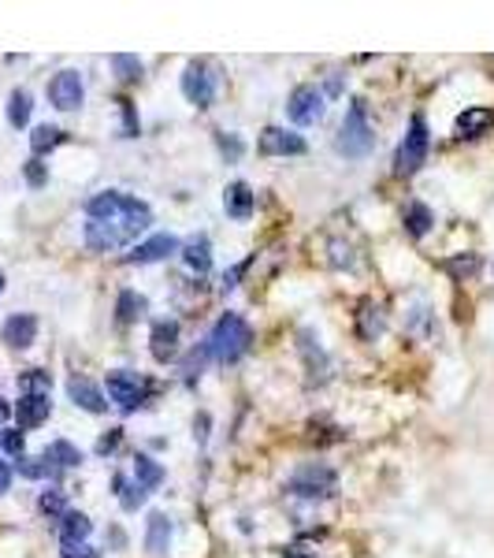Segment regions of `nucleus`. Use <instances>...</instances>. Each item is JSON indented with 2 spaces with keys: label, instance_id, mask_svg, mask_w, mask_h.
<instances>
[{
  "label": "nucleus",
  "instance_id": "nucleus-26",
  "mask_svg": "<svg viewBox=\"0 0 494 558\" xmlns=\"http://www.w3.org/2000/svg\"><path fill=\"white\" fill-rule=\"evenodd\" d=\"M30 94L26 90H15L12 97H8V124L12 127H26L30 124Z\"/></svg>",
  "mask_w": 494,
  "mask_h": 558
},
{
  "label": "nucleus",
  "instance_id": "nucleus-33",
  "mask_svg": "<svg viewBox=\"0 0 494 558\" xmlns=\"http://www.w3.org/2000/svg\"><path fill=\"white\" fill-rule=\"evenodd\" d=\"M0 447H5L8 454H15V458H23V447H26L23 432H5V435H0Z\"/></svg>",
  "mask_w": 494,
  "mask_h": 558
},
{
  "label": "nucleus",
  "instance_id": "nucleus-27",
  "mask_svg": "<svg viewBox=\"0 0 494 558\" xmlns=\"http://www.w3.org/2000/svg\"><path fill=\"white\" fill-rule=\"evenodd\" d=\"M446 272L454 275V279H469V275H476V272H479V257H476V254L450 257V261H446Z\"/></svg>",
  "mask_w": 494,
  "mask_h": 558
},
{
  "label": "nucleus",
  "instance_id": "nucleus-24",
  "mask_svg": "<svg viewBox=\"0 0 494 558\" xmlns=\"http://www.w3.org/2000/svg\"><path fill=\"white\" fill-rule=\"evenodd\" d=\"M45 462L56 469H71V465H78L82 462V454H78V447L74 443H67V440H56V443H49V451H45Z\"/></svg>",
  "mask_w": 494,
  "mask_h": 558
},
{
  "label": "nucleus",
  "instance_id": "nucleus-18",
  "mask_svg": "<svg viewBox=\"0 0 494 558\" xmlns=\"http://www.w3.org/2000/svg\"><path fill=\"white\" fill-rule=\"evenodd\" d=\"M172 543V517L168 513H149V529H145V547L153 554H163Z\"/></svg>",
  "mask_w": 494,
  "mask_h": 558
},
{
  "label": "nucleus",
  "instance_id": "nucleus-29",
  "mask_svg": "<svg viewBox=\"0 0 494 558\" xmlns=\"http://www.w3.org/2000/svg\"><path fill=\"white\" fill-rule=\"evenodd\" d=\"M19 384H23V394H49V387H53L49 373H41V369H30Z\"/></svg>",
  "mask_w": 494,
  "mask_h": 558
},
{
  "label": "nucleus",
  "instance_id": "nucleus-2",
  "mask_svg": "<svg viewBox=\"0 0 494 558\" xmlns=\"http://www.w3.org/2000/svg\"><path fill=\"white\" fill-rule=\"evenodd\" d=\"M250 343H253L250 324H245L238 313H223L204 346H209V357H216V362L231 365V362H238L245 350H250Z\"/></svg>",
  "mask_w": 494,
  "mask_h": 558
},
{
  "label": "nucleus",
  "instance_id": "nucleus-3",
  "mask_svg": "<svg viewBox=\"0 0 494 558\" xmlns=\"http://www.w3.org/2000/svg\"><path fill=\"white\" fill-rule=\"evenodd\" d=\"M428 145H431V135H428V124H424V115H413L409 119V135L405 142L398 145V175H413L424 161H428Z\"/></svg>",
  "mask_w": 494,
  "mask_h": 558
},
{
  "label": "nucleus",
  "instance_id": "nucleus-17",
  "mask_svg": "<svg viewBox=\"0 0 494 558\" xmlns=\"http://www.w3.org/2000/svg\"><path fill=\"white\" fill-rule=\"evenodd\" d=\"M494 127V108H465L458 115V135L461 138H479Z\"/></svg>",
  "mask_w": 494,
  "mask_h": 558
},
{
  "label": "nucleus",
  "instance_id": "nucleus-35",
  "mask_svg": "<svg viewBox=\"0 0 494 558\" xmlns=\"http://www.w3.org/2000/svg\"><path fill=\"white\" fill-rule=\"evenodd\" d=\"M45 179H49V175H45V164H37V161L26 164V183H30V186H41Z\"/></svg>",
  "mask_w": 494,
  "mask_h": 558
},
{
  "label": "nucleus",
  "instance_id": "nucleus-13",
  "mask_svg": "<svg viewBox=\"0 0 494 558\" xmlns=\"http://www.w3.org/2000/svg\"><path fill=\"white\" fill-rule=\"evenodd\" d=\"M37 339V316L34 313H15L5 321V343L12 350H26Z\"/></svg>",
  "mask_w": 494,
  "mask_h": 558
},
{
  "label": "nucleus",
  "instance_id": "nucleus-37",
  "mask_svg": "<svg viewBox=\"0 0 494 558\" xmlns=\"http://www.w3.org/2000/svg\"><path fill=\"white\" fill-rule=\"evenodd\" d=\"M123 105V115H127V138H134L138 135V119H134V108H131V101H119Z\"/></svg>",
  "mask_w": 494,
  "mask_h": 558
},
{
  "label": "nucleus",
  "instance_id": "nucleus-19",
  "mask_svg": "<svg viewBox=\"0 0 494 558\" xmlns=\"http://www.w3.org/2000/svg\"><path fill=\"white\" fill-rule=\"evenodd\" d=\"M183 261L197 272V275H204V272H209L212 268V246H209V238H190V243L183 246Z\"/></svg>",
  "mask_w": 494,
  "mask_h": 558
},
{
  "label": "nucleus",
  "instance_id": "nucleus-16",
  "mask_svg": "<svg viewBox=\"0 0 494 558\" xmlns=\"http://www.w3.org/2000/svg\"><path fill=\"white\" fill-rule=\"evenodd\" d=\"M253 190L245 186V183H231L227 186V194H223V209H227V216L231 220H250L253 216Z\"/></svg>",
  "mask_w": 494,
  "mask_h": 558
},
{
  "label": "nucleus",
  "instance_id": "nucleus-31",
  "mask_svg": "<svg viewBox=\"0 0 494 558\" xmlns=\"http://www.w3.org/2000/svg\"><path fill=\"white\" fill-rule=\"evenodd\" d=\"M41 510H45L49 517H64V513H67V499H64V492L49 488L45 495H41Z\"/></svg>",
  "mask_w": 494,
  "mask_h": 558
},
{
  "label": "nucleus",
  "instance_id": "nucleus-20",
  "mask_svg": "<svg viewBox=\"0 0 494 558\" xmlns=\"http://www.w3.org/2000/svg\"><path fill=\"white\" fill-rule=\"evenodd\" d=\"M90 517L86 513H74V510H67L64 517H60V540L64 543H86V536H90Z\"/></svg>",
  "mask_w": 494,
  "mask_h": 558
},
{
  "label": "nucleus",
  "instance_id": "nucleus-38",
  "mask_svg": "<svg viewBox=\"0 0 494 558\" xmlns=\"http://www.w3.org/2000/svg\"><path fill=\"white\" fill-rule=\"evenodd\" d=\"M64 558H90L86 543H64Z\"/></svg>",
  "mask_w": 494,
  "mask_h": 558
},
{
  "label": "nucleus",
  "instance_id": "nucleus-32",
  "mask_svg": "<svg viewBox=\"0 0 494 558\" xmlns=\"http://www.w3.org/2000/svg\"><path fill=\"white\" fill-rule=\"evenodd\" d=\"M115 488H119V499H123V506H127V510H134V506L145 499V492H142V488H131L127 481H123V476H115Z\"/></svg>",
  "mask_w": 494,
  "mask_h": 558
},
{
  "label": "nucleus",
  "instance_id": "nucleus-34",
  "mask_svg": "<svg viewBox=\"0 0 494 558\" xmlns=\"http://www.w3.org/2000/svg\"><path fill=\"white\" fill-rule=\"evenodd\" d=\"M119 443H123V428H108V435H101L97 443V454H112Z\"/></svg>",
  "mask_w": 494,
  "mask_h": 558
},
{
  "label": "nucleus",
  "instance_id": "nucleus-15",
  "mask_svg": "<svg viewBox=\"0 0 494 558\" xmlns=\"http://www.w3.org/2000/svg\"><path fill=\"white\" fill-rule=\"evenodd\" d=\"M153 357L156 362H172L175 350H179V321H160L153 328Z\"/></svg>",
  "mask_w": 494,
  "mask_h": 558
},
{
  "label": "nucleus",
  "instance_id": "nucleus-41",
  "mask_svg": "<svg viewBox=\"0 0 494 558\" xmlns=\"http://www.w3.org/2000/svg\"><path fill=\"white\" fill-rule=\"evenodd\" d=\"M0 291H5V275H0Z\"/></svg>",
  "mask_w": 494,
  "mask_h": 558
},
{
  "label": "nucleus",
  "instance_id": "nucleus-14",
  "mask_svg": "<svg viewBox=\"0 0 494 558\" xmlns=\"http://www.w3.org/2000/svg\"><path fill=\"white\" fill-rule=\"evenodd\" d=\"M49 414H53L49 394H23V398H19V406H15L19 428H37V424H45Z\"/></svg>",
  "mask_w": 494,
  "mask_h": 558
},
{
  "label": "nucleus",
  "instance_id": "nucleus-36",
  "mask_svg": "<svg viewBox=\"0 0 494 558\" xmlns=\"http://www.w3.org/2000/svg\"><path fill=\"white\" fill-rule=\"evenodd\" d=\"M220 149L231 156V161H238V156H242V142H238V138H227V135H220Z\"/></svg>",
  "mask_w": 494,
  "mask_h": 558
},
{
  "label": "nucleus",
  "instance_id": "nucleus-5",
  "mask_svg": "<svg viewBox=\"0 0 494 558\" xmlns=\"http://www.w3.org/2000/svg\"><path fill=\"white\" fill-rule=\"evenodd\" d=\"M108 398L123 410V414H134L145 398H149V380L138 376V373H127V369H119V373H108Z\"/></svg>",
  "mask_w": 494,
  "mask_h": 558
},
{
  "label": "nucleus",
  "instance_id": "nucleus-39",
  "mask_svg": "<svg viewBox=\"0 0 494 558\" xmlns=\"http://www.w3.org/2000/svg\"><path fill=\"white\" fill-rule=\"evenodd\" d=\"M12 488V465L8 462H0V495H5Z\"/></svg>",
  "mask_w": 494,
  "mask_h": 558
},
{
  "label": "nucleus",
  "instance_id": "nucleus-6",
  "mask_svg": "<svg viewBox=\"0 0 494 558\" xmlns=\"http://www.w3.org/2000/svg\"><path fill=\"white\" fill-rule=\"evenodd\" d=\"M286 488H291V495H301V499H327V495H335L339 476L316 462V465H301Z\"/></svg>",
  "mask_w": 494,
  "mask_h": 558
},
{
  "label": "nucleus",
  "instance_id": "nucleus-4",
  "mask_svg": "<svg viewBox=\"0 0 494 558\" xmlns=\"http://www.w3.org/2000/svg\"><path fill=\"white\" fill-rule=\"evenodd\" d=\"M376 145V135L368 127V115H364V105H350L346 119H342V131H339V153L346 156H364L368 149Z\"/></svg>",
  "mask_w": 494,
  "mask_h": 558
},
{
  "label": "nucleus",
  "instance_id": "nucleus-10",
  "mask_svg": "<svg viewBox=\"0 0 494 558\" xmlns=\"http://www.w3.org/2000/svg\"><path fill=\"white\" fill-rule=\"evenodd\" d=\"M172 254H179V238L175 234H153L127 254V264H153V261H163Z\"/></svg>",
  "mask_w": 494,
  "mask_h": 558
},
{
  "label": "nucleus",
  "instance_id": "nucleus-25",
  "mask_svg": "<svg viewBox=\"0 0 494 558\" xmlns=\"http://www.w3.org/2000/svg\"><path fill=\"white\" fill-rule=\"evenodd\" d=\"M64 142V131L60 127H37L34 135H30V149H34V156H45V153H53L56 145Z\"/></svg>",
  "mask_w": 494,
  "mask_h": 558
},
{
  "label": "nucleus",
  "instance_id": "nucleus-22",
  "mask_svg": "<svg viewBox=\"0 0 494 558\" xmlns=\"http://www.w3.org/2000/svg\"><path fill=\"white\" fill-rule=\"evenodd\" d=\"M115 313H119V324H134L145 316V298L134 294V291H123L119 302H115Z\"/></svg>",
  "mask_w": 494,
  "mask_h": 558
},
{
  "label": "nucleus",
  "instance_id": "nucleus-1",
  "mask_svg": "<svg viewBox=\"0 0 494 558\" xmlns=\"http://www.w3.org/2000/svg\"><path fill=\"white\" fill-rule=\"evenodd\" d=\"M86 246L97 250V254H108V250H119L134 243V238L153 224V213L145 202L131 194H119V190H104L97 197L86 202Z\"/></svg>",
  "mask_w": 494,
  "mask_h": 558
},
{
  "label": "nucleus",
  "instance_id": "nucleus-11",
  "mask_svg": "<svg viewBox=\"0 0 494 558\" xmlns=\"http://www.w3.org/2000/svg\"><path fill=\"white\" fill-rule=\"evenodd\" d=\"M261 153L264 156H301L305 153V138L294 131H282V127H268L261 135Z\"/></svg>",
  "mask_w": 494,
  "mask_h": 558
},
{
  "label": "nucleus",
  "instance_id": "nucleus-8",
  "mask_svg": "<svg viewBox=\"0 0 494 558\" xmlns=\"http://www.w3.org/2000/svg\"><path fill=\"white\" fill-rule=\"evenodd\" d=\"M82 97H86V86H82V75L78 71H60L53 75L49 83V101L60 108V112H74L82 105Z\"/></svg>",
  "mask_w": 494,
  "mask_h": 558
},
{
  "label": "nucleus",
  "instance_id": "nucleus-30",
  "mask_svg": "<svg viewBox=\"0 0 494 558\" xmlns=\"http://www.w3.org/2000/svg\"><path fill=\"white\" fill-rule=\"evenodd\" d=\"M112 67L119 71V78H127V83H134V78H142V60H138V56L119 53V56H112Z\"/></svg>",
  "mask_w": 494,
  "mask_h": 558
},
{
  "label": "nucleus",
  "instance_id": "nucleus-9",
  "mask_svg": "<svg viewBox=\"0 0 494 558\" xmlns=\"http://www.w3.org/2000/svg\"><path fill=\"white\" fill-rule=\"evenodd\" d=\"M286 115H291L298 127L316 124V119L323 115V94L316 86H298L291 94V101H286Z\"/></svg>",
  "mask_w": 494,
  "mask_h": 558
},
{
  "label": "nucleus",
  "instance_id": "nucleus-21",
  "mask_svg": "<svg viewBox=\"0 0 494 558\" xmlns=\"http://www.w3.org/2000/svg\"><path fill=\"white\" fill-rule=\"evenodd\" d=\"M431 224H435V216H431L428 205H420V202L405 205V227H409V234H413V238H424L431 231Z\"/></svg>",
  "mask_w": 494,
  "mask_h": 558
},
{
  "label": "nucleus",
  "instance_id": "nucleus-28",
  "mask_svg": "<svg viewBox=\"0 0 494 558\" xmlns=\"http://www.w3.org/2000/svg\"><path fill=\"white\" fill-rule=\"evenodd\" d=\"M19 473L26 476V481H45V476H53L56 469L45 458H19Z\"/></svg>",
  "mask_w": 494,
  "mask_h": 558
},
{
  "label": "nucleus",
  "instance_id": "nucleus-12",
  "mask_svg": "<svg viewBox=\"0 0 494 558\" xmlns=\"http://www.w3.org/2000/svg\"><path fill=\"white\" fill-rule=\"evenodd\" d=\"M67 394H71V403H74V406H82L86 414H104V410H108V403H104L101 387H97V384H90L86 376H71V380H67Z\"/></svg>",
  "mask_w": 494,
  "mask_h": 558
},
{
  "label": "nucleus",
  "instance_id": "nucleus-23",
  "mask_svg": "<svg viewBox=\"0 0 494 558\" xmlns=\"http://www.w3.org/2000/svg\"><path fill=\"white\" fill-rule=\"evenodd\" d=\"M134 481H138V488H142V492H153V488L163 481V469H160L153 458L138 454V458H134Z\"/></svg>",
  "mask_w": 494,
  "mask_h": 558
},
{
  "label": "nucleus",
  "instance_id": "nucleus-7",
  "mask_svg": "<svg viewBox=\"0 0 494 558\" xmlns=\"http://www.w3.org/2000/svg\"><path fill=\"white\" fill-rule=\"evenodd\" d=\"M183 94L197 108H209L216 101V75H212V67L204 64V60H193L186 67V75H183Z\"/></svg>",
  "mask_w": 494,
  "mask_h": 558
},
{
  "label": "nucleus",
  "instance_id": "nucleus-40",
  "mask_svg": "<svg viewBox=\"0 0 494 558\" xmlns=\"http://www.w3.org/2000/svg\"><path fill=\"white\" fill-rule=\"evenodd\" d=\"M8 417H12V406H8V403H5V398H0V424H5V421H8Z\"/></svg>",
  "mask_w": 494,
  "mask_h": 558
}]
</instances>
